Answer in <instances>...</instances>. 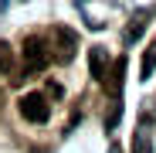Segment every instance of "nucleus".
<instances>
[{
	"label": "nucleus",
	"mask_w": 156,
	"mask_h": 153,
	"mask_svg": "<svg viewBox=\"0 0 156 153\" xmlns=\"http://www.w3.org/2000/svg\"><path fill=\"white\" fill-rule=\"evenodd\" d=\"M51 65V51H48V41L31 34L24 38V71H44Z\"/></svg>",
	"instance_id": "obj_1"
},
{
	"label": "nucleus",
	"mask_w": 156,
	"mask_h": 153,
	"mask_svg": "<svg viewBox=\"0 0 156 153\" xmlns=\"http://www.w3.org/2000/svg\"><path fill=\"white\" fill-rule=\"evenodd\" d=\"M48 51H51L55 61L68 65V61L75 58V51H78V34H75L71 27H55V41L48 44Z\"/></svg>",
	"instance_id": "obj_2"
},
{
	"label": "nucleus",
	"mask_w": 156,
	"mask_h": 153,
	"mask_svg": "<svg viewBox=\"0 0 156 153\" xmlns=\"http://www.w3.org/2000/svg\"><path fill=\"white\" fill-rule=\"evenodd\" d=\"M17 109H20L24 119H31V122H48V119H51V102H48L41 92H27V95L20 99Z\"/></svg>",
	"instance_id": "obj_3"
},
{
	"label": "nucleus",
	"mask_w": 156,
	"mask_h": 153,
	"mask_svg": "<svg viewBox=\"0 0 156 153\" xmlns=\"http://www.w3.org/2000/svg\"><path fill=\"white\" fill-rule=\"evenodd\" d=\"M122 82H126V55L112 61V68H105V75H102V89H105L112 99L122 95Z\"/></svg>",
	"instance_id": "obj_4"
},
{
	"label": "nucleus",
	"mask_w": 156,
	"mask_h": 153,
	"mask_svg": "<svg viewBox=\"0 0 156 153\" xmlns=\"http://www.w3.org/2000/svg\"><path fill=\"white\" fill-rule=\"evenodd\" d=\"M88 68H92V75L102 82V75H105V68H109V55H105V48H88Z\"/></svg>",
	"instance_id": "obj_5"
},
{
	"label": "nucleus",
	"mask_w": 156,
	"mask_h": 153,
	"mask_svg": "<svg viewBox=\"0 0 156 153\" xmlns=\"http://www.w3.org/2000/svg\"><path fill=\"white\" fill-rule=\"evenodd\" d=\"M153 68H156V41L146 48V55H143V65H139V78L146 82L149 75H153Z\"/></svg>",
	"instance_id": "obj_6"
},
{
	"label": "nucleus",
	"mask_w": 156,
	"mask_h": 153,
	"mask_svg": "<svg viewBox=\"0 0 156 153\" xmlns=\"http://www.w3.org/2000/svg\"><path fill=\"white\" fill-rule=\"evenodd\" d=\"M0 75H14V51L7 41H0Z\"/></svg>",
	"instance_id": "obj_7"
},
{
	"label": "nucleus",
	"mask_w": 156,
	"mask_h": 153,
	"mask_svg": "<svg viewBox=\"0 0 156 153\" xmlns=\"http://www.w3.org/2000/svg\"><path fill=\"white\" fill-rule=\"evenodd\" d=\"M133 153H149V122L139 129V140L133 143Z\"/></svg>",
	"instance_id": "obj_8"
},
{
	"label": "nucleus",
	"mask_w": 156,
	"mask_h": 153,
	"mask_svg": "<svg viewBox=\"0 0 156 153\" xmlns=\"http://www.w3.org/2000/svg\"><path fill=\"white\" fill-rule=\"evenodd\" d=\"M143 31H146V24H143V20H133V24H129V27H126V44L133 41V38H139Z\"/></svg>",
	"instance_id": "obj_9"
},
{
	"label": "nucleus",
	"mask_w": 156,
	"mask_h": 153,
	"mask_svg": "<svg viewBox=\"0 0 156 153\" xmlns=\"http://www.w3.org/2000/svg\"><path fill=\"white\" fill-rule=\"evenodd\" d=\"M48 95H55V99H58V95H61V85H55V82H48ZM48 95H44V99H48Z\"/></svg>",
	"instance_id": "obj_10"
}]
</instances>
